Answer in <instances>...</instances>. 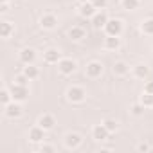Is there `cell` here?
<instances>
[{
  "instance_id": "17",
  "label": "cell",
  "mask_w": 153,
  "mask_h": 153,
  "mask_svg": "<svg viewBox=\"0 0 153 153\" xmlns=\"http://www.w3.org/2000/svg\"><path fill=\"white\" fill-rule=\"evenodd\" d=\"M96 13H97V9H96V6L90 2V0H88V2H83V4L79 6V15H81L83 18H92Z\"/></svg>"
},
{
  "instance_id": "15",
  "label": "cell",
  "mask_w": 153,
  "mask_h": 153,
  "mask_svg": "<svg viewBox=\"0 0 153 153\" xmlns=\"http://www.w3.org/2000/svg\"><path fill=\"white\" fill-rule=\"evenodd\" d=\"M13 34H15V25L9 20H2V22H0V36H2L4 40H9Z\"/></svg>"
},
{
  "instance_id": "8",
  "label": "cell",
  "mask_w": 153,
  "mask_h": 153,
  "mask_svg": "<svg viewBox=\"0 0 153 153\" xmlns=\"http://www.w3.org/2000/svg\"><path fill=\"white\" fill-rule=\"evenodd\" d=\"M36 124H38V126H42L45 131H51V130L56 126V117H54L52 114H42V115L38 117Z\"/></svg>"
},
{
  "instance_id": "24",
  "label": "cell",
  "mask_w": 153,
  "mask_h": 153,
  "mask_svg": "<svg viewBox=\"0 0 153 153\" xmlns=\"http://www.w3.org/2000/svg\"><path fill=\"white\" fill-rule=\"evenodd\" d=\"M139 103L140 105H144L146 108H151L153 106V94L151 92H142V96H140V99H139Z\"/></svg>"
},
{
  "instance_id": "10",
  "label": "cell",
  "mask_w": 153,
  "mask_h": 153,
  "mask_svg": "<svg viewBox=\"0 0 153 153\" xmlns=\"http://www.w3.org/2000/svg\"><path fill=\"white\" fill-rule=\"evenodd\" d=\"M108 137H110V131L105 128L103 123H101V124H96V126L92 128V139H94V140L103 142V140H106Z\"/></svg>"
},
{
  "instance_id": "7",
  "label": "cell",
  "mask_w": 153,
  "mask_h": 153,
  "mask_svg": "<svg viewBox=\"0 0 153 153\" xmlns=\"http://www.w3.org/2000/svg\"><path fill=\"white\" fill-rule=\"evenodd\" d=\"M4 114H6L9 119H18V117H22L24 108H22V105H20L18 101H13V103H9L7 106H4Z\"/></svg>"
},
{
  "instance_id": "2",
  "label": "cell",
  "mask_w": 153,
  "mask_h": 153,
  "mask_svg": "<svg viewBox=\"0 0 153 153\" xmlns=\"http://www.w3.org/2000/svg\"><path fill=\"white\" fill-rule=\"evenodd\" d=\"M103 72H105L103 63H101V61H96V59H94V61H88L87 67H85V74H87V78H90V79L101 78Z\"/></svg>"
},
{
  "instance_id": "33",
  "label": "cell",
  "mask_w": 153,
  "mask_h": 153,
  "mask_svg": "<svg viewBox=\"0 0 153 153\" xmlns=\"http://www.w3.org/2000/svg\"><path fill=\"white\" fill-rule=\"evenodd\" d=\"M9 9V4H0V11H2V13H6Z\"/></svg>"
},
{
  "instance_id": "19",
  "label": "cell",
  "mask_w": 153,
  "mask_h": 153,
  "mask_svg": "<svg viewBox=\"0 0 153 153\" xmlns=\"http://www.w3.org/2000/svg\"><path fill=\"white\" fill-rule=\"evenodd\" d=\"M148 76H149V67H148V65L140 63V65H135V67H133V78H137V79H146Z\"/></svg>"
},
{
  "instance_id": "22",
  "label": "cell",
  "mask_w": 153,
  "mask_h": 153,
  "mask_svg": "<svg viewBox=\"0 0 153 153\" xmlns=\"http://www.w3.org/2000/svg\"><path fill=\"white\" fill-rule=\"evenodd\" d=\"M140 33L146 36H153V18H148L140 24Z\"/></svg>"
},
{
  "instance_id": "9",
  "label": "cell",
  "mask_w": 153,
  "mask_h": 153,
  "mask_svg": "<svg viewBox=\"0 0 153 153\" xmlns=\"http://www.w3.org/2000/svg\"><path fill=\"white\" fill-rule=\"evenodd\" d=\"M81 142H83V139H81L79 133L70 131V133L65 135V146H67L68 149H78V148L81 146Z\"/></svg>"
},
{
  "instance_id": "26",
  "label": "cell",
  "mask_w": 153,
  "mask_h": 153,
  "mask_svg": "<svg viewBox=\"0 0 153 153\" xmlns=\"http://www.w3.org/2000/svg\"><path fill=\"white\" fill-rule=\"evenodd\" d=\"M103 124H105V128H106L110 133L117 131V121H114V119H105V121H103Z\"/></svg>"
},
{
  "instance_id": "5",
  "label": "cell",
  "mask_w": 153,
  "mask_h": 153,
  "mask_svg": "<svg viewBox=\"0 0 153 153\" xmlns=\"http://www.w3.org/2000/svg\"><path fill=\"white\" fill-rule=\"evenodd\" d=\"M76 68H78V65H76V61L70 59V58H61L59 63H58V70H59L61 76H70V74L76 72Z\"/></svg>"
},
{
  "instance_id": "6",
  "label": "cell",
  "mask_w": 153,
  "mask_h": 153,
  "mask_svg": "<svg viewBox=\"0 0 153 153\" xmlns=\"http://www.w3.org/2000/svg\"><path fill=\"white\" fill-rule=\"evenodd\" d=\"M40 27L45 29V31H52V29H56V27H58V16L52 15V13H45V15H42V18H40Z\"/></svg>"
},
{
  "instance_id": "21",
  "label": "cell",
  "mask_w": 153,
  "mask_h": 153,
  "mask_svg": "<svg viewBox=\"0 0 153 153\" xmlns=\"http://www.w3.org/2000/svg\"><path fill=\"white\" fill-rule=\"evenodd\" d=\"M22 74H25L27 78L33 81V79H36L38 76H40V70H38V67H34V63H29V65H24Z\"/></svg>"
},
{
  "instance_id": "31",
  "label": "cell",
  "mask_w": 153,
  "mask_h": 153,
  "mask_svg": "<svg viewBox=\"0 0 153 153\" xmlns=\"http://www.w3.org/2000/svg\"><path fill=\"white\" fill-rule=\"evenodd\" d=\"M137 149H139V151H149V146L142 142V144H139V146H137Z\"/></svg>"
},
{
  "instance_id": "13",
  "label": "cell",
  "mask_w": 153,
  "mask_h": 153,
  "mask_svg": "<svg viewBox=\"0 0 153 153\" xmlns=\"http://www.w3.org/2000/svg\"><path fill=\"white\" fill-rule=\"evenodd\" d=\"M68 38L74 40V42H81V40H85V38H87L85 27H81V25H72V27L68 29Z\"/></svg>"
},
{
  "instance_id": "23",
  "label": "cell",
  "mask_w": 153,
  "mask_h": 153,
  "mask_svg": "<svg viewBox=\"0 0 153 153\" xmlns=\"http://www.w3.org/2000/svg\"><path fill=\"white\" fill-rule=\"evenodd\" d=\"M0 101H2V106H7L9 103H13V94L9 88H2L0 90Z\"/></svg>"
},
{
  "instance_id": "1",
  "label": "cell",
  "mask_w": 153,
  "mask_h": 153,
  "mask_svg": "<svg viewBox=\"0 0 153 153\" xmlns=\"http://www.w3.org/2000/svg\"><path fill=\"white\" fill-rule=\"evenodd\" d=\"M65 96H67L68 103H83L87 99V90L83 87H79V85H72V87L67 88Z\"/></svg>"
},
{
  "instance_id": "30",
  "label": "cell",
  "mask_w": 153,
  "mask_h": 153,
  "mask_svg": "<svg viewBox=\"0 0 153 153\" xmlns=\"http://www.w3.org/2000/svg\"><path fill=\"white\" fill-rule=\"evenodd\" d=\"M40 151H42V153H52V151H54V146H51V144H43V142H42Z\"/></svg>"
},
{
  "instance_id": "29",
  "label": "cell",
  "mask_w": 153,
  "mask_h": 153,
  "mask_svg": "<svg viewBox=\"0 0 153 153\" xmlns=\"http://www.w3.org/2000/svg\"><path fill=\"white\" fill-rule=\"evenodd\" d=\"M90 2L96 6V9H97V11H101V9H105V7L108 6V0H90Z\"/></svg>"
},
{
  "instance_id": "11",
  "label": "cell",
  "mask_w": 153,
  "mask_h": 153,
  "mask_svg": "<svg viewBox=\"0 0 153 153\" xmlns=\"http://www.w3.org/2000/svg\"><path fill=\"white\" fill-rule=\"evenodd\" d=\"M29 140L31 142H34V144H40V142H43L45 140V130L42 128V126H33L31 130H29Z\"/></svg>"
},
{
  "instance_id": "28",
  "label": "cell",
  "mask_w": 153,
  "mask_h": 153,
  "mask_svg": "<svg viewBox=\"0 0 153 153\" xmlns=\"http://www.w3.org/2000/svg\"><path fill=\"white\" fill-rule=\"evenodd\" d=\"M27 81H31L25 74H18V76H15V79H13V83H18V85H27Z\"/></svg>"
},
{
  "instance_id": "32",
  "label": "cell",
  "mask_w": 153,
  "mask_h": 153,
  "mask_svg": "<svg viewBox=\"0 0 153 153\" xmlns=\"http://www.w3.org/2000/svg\"><path fill=\"white\" fill-rule=\"evenodd\" d=\"M144 90L153 94V81H148V83H146V87H144Z\"/></svg>"
},
{
  "instance_id": "4",
  "label": "cell",
  "mask_w": 153,
  "mask_h": 153,
  "mask_svg": "<svg viewBox=\"0 0 153 153\" xmlns=\"http://www.w3.org/2000/svg\"><path fill=\"white\" fill-rule=\"evenodd\" d=\"M9 90H11V94H13V101L24 103V101L29 97V87H27V85H18V83H13Z\"/></svg>"
},
{
  "instance_id": "18",
  "label": "cell",
  "mask_w": 153,
  "mask_h": 153,
  "mask_svg": "<svg viewBox=\"0 0 153 153\" xmlns=\"http://www.w3.org/2000/svg\"><path fill=\"white\" fill-rule=\"evenodd\" d=\"M112 70H114V74L117 76V78H124V76L130 72V65L126 63V61H115L114 63V67H112Z\"/></svg>"
},
{
  "instance_id": "12",
  "label": "cell",
  "mask_w": 153,
  "mask_h": 153,
  "mask_svg": "<svg viewBox=\"0 0 153 153\" xmlns=\"http://www.w3.org/2000/svg\"><path fill=\"white\" fill-rule=\"evenodd\" d=\"M59 59H61V52L58 49H47L43 52V61L49 63V65H58Z\"/></svg>"
},
{
  "instance_id": "34",
  "label": "cell",
  "mask_w": 153,
  "mask_h": 153,
  "mask_svg": "<svg viewBox=\"0 0 153 153\" xmlns=\"http://www.w3.org/2000/svg\"><path fill=\"white\" fill-rule=\"evenodd\" d=\"M11 0H0V4H9Z\"/></svg>"
},
{
  "instance_id": "16",
  "label": "cell",
  "mask_w": 153,
  "mask_h": 153,
  "mask_svg": "<svg viewBox=\"0 0 153 153\" xmlns=\"http://www.w3.org/2000/svg\"><path fill=\"white\" fill-rule=\"evenodd\" d=\"M34 59H36V51H34V49L25 47V49H22V51H20V61H22L24 65L34 63Z\"/></svg>"
},
{
  "instance_id": "27",
  "label": "cell",
  "mask_w": 153,
  "mask_h": 153,
  "mask_svg": "<svg viewBox=\"0 0 153 153\" xmlns=\"http://www.w3.org/2000/svg\"><path fill=\"white\" fill-rule=\"evenodd\" d=\"M144 110H146V106H144V105H140V103H137V105H133V106H131V114H133V115H137V117H139V115H142V114H144Z\"/></svg>"
},
{
  "instance_id": "14",
  "label": "cell",
  "mask_w": 153,
  "mask_h": 153,
  "mask_svg": "<svg viewBox=\"0 0 153 153\" xmlns=\"http://www.w3.org/2000/svg\"><path fill=\"white\" fill-rule=\"evenodd\" d=\"M110 18H108V15L101 9V11H97L92 18H90V22H92V25L96 27V29H103L105 25H106V22H108Z\"/></svg>"
},
{
  "instance_id": "20",
  "label": "cell",
  "mask_w": 153,
  "mask_h": 153,
  "mask_svg": "<svg viewBox=\"0 0 153 153\" xmlns=\"http://www.w3.org/2000/svg\"><path fill=\"white\" fill-rule=\"evenodd\" d=\"M103 45H105V49H108V51H117V49L121 47V38H119V36H106L105 42H103Z\"/></svg>"
},
{
  "instance_id": "25",
  "label": "cell",
  "mask_w": 153,
  "mask_h": 153,
  "mask_svg": "<svg viewBox=\"0 0 153 153\" xmlns=\"http://www.w3.org/2000/svg\"><path fill=\"white\" fill-rule=\"evenodd\" d=\"M139 4H140V0H121V6H123V9H126V11L137 9Z\"/></svg>"
},
{
  "instance_id": "3",
  "label": "cell",
  "mask_w": 153,
  "mask_h": 153,
  "mask_svg": "<svg viewBox=\"0 0 153 153\" xmlns=\"http://www.w3.org/2000/svg\"><path fill=\"white\" fill-rule=\"evenodd\" d=\"M103 29H105L106 36H121V34H123L124 25H123V22H121L119 18H110Z\"/></svg>"
}]
</instances>
